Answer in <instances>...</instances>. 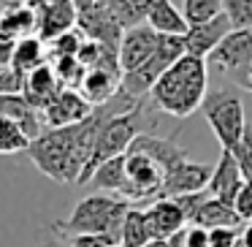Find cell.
<instances>
[{
  "label": "cell",
  "instance_id": "e0dca14e",
  "mask_svg": "<svg viewBox=\"0 0 252 247\" xmlns=\"http://www.w3.org/2000/svg\"><path fill=\"white\" fill-rule=\"evenodd\" d=\"M147 223L155 242V239H171L176 231H182L187 225V217L174 198H155L147 207Z\"/></svg>",
  "mask_w": 252,
  "mask_h": 247
},
{
  "label": "cell",
  "instance_id": "7c38bea8",
  "mask_svg": "<svg viewBox=\"0 0 252 247\" xmlns=\"http://www.w3.org/2000/svg\"><path fill=\"white\" fill-rule=\"evenodd\" d=\"M230 30H233V22H230V17L225 11L220 14V17L203 22V25H192V28L187 30V35H185V52L192 55V57L209 60V55L222 44V38L230 33Z\"/></svg>",
  "mask_w": 252,
  "mask_h": 247
},
{
  "label": "cell",
  "instance_id": "277c9868",
  "mask_svg": "<svg viewBox=\"0 0 252 247\" xmlns=\"http://www.w3.org/2000/svg\"><path fill=\"white\" fill-rule=\"evenodd\" d=\"M149 109H155L152 101L147 104V98H144V101H138V106H133L130 111H120V114H111L109 120H106L103 131H100V136H98V144H95L93 160L87 163L79 185H87L90 176L95 174V169H98L100 163L117 158V155H125L127 149H130V144L136 141L141 133H149V128H152V111Z\"/></svg>",
  "mask_w": 252,
  "mask_h": 247
},
{
  "label": "cell",
  "instance_id": "ba28073f",
  "mask_svg": "<svg viewBox=\"0 0 252 247\" xmlns=\"http://www.w3.org/2000/svg\"><path fill=\"white\" fill-rule=\"evenodd\" d=\"M212 174H214V166L198 163V160H192L185 152L165 171V185H163V196L160 198H174V196H185V193L206 190L209 182H212Z\"/></svg>",
  "mask_w": 252,
  "mask_h": 247
},
{
  "label": "cell",
  "instance_id": "836d02e7",
  "mask_svg": "<svg viewBox=\"0 0 252 247\" xmlns=\"http://www.w3.org/2000/svg\"><path fill=\"white\" fill-rule=\"evenodd\" d=\"M25 93V76L14 68L0 71V95H22Z\"/></svg>",
  "mask_w": 252,
  "mask_h": 247
},
{
  "label": "cell",
  "instance_id": "5bb4252c",
  "mask_svg": "<svg viewBox=\"0 0 252 247\" xmlns=\"http://www.w3.org/2000/svg\"><path fill=\"white\" fill-rule=\"evenodd\" d=\"M76 28L82 30V35L87 41H98V44L111 46V49H120L122 35H125V28H122L111 14H106L100 6H93L90 11L79 14Z\"/></svg>",
  "mask_w": 252,
  "mask_h": 247
},
{
  "label": "cell",
  "instance_id": "484cf974",
  "mask_svg": "<svg viewBox=\"0 0 252 247\" xmlns=\"http://www.w3.org/2000/svg\"><path fill=\"white\" fill-rule=\"evenodd\" d=\"M30 147V136L17 125L11 122L8 117L0 114V155H11V152H28Z\"/></svg>",
  "mask_w": 252,
  "mask_h": 247
},
{
  "label": "cell",
  "instance_id": "8992f818",
  "mask_svg": "<svg viewBox=\"0 0 252 247\" xmlns=\"http://www.w3.org/2000/svg\"><path fill=\"white\" fill-rule=\"evenodd\" d=\"M185 52V35H160L158 52L149 57L144 66H138L136 71L122 73V90H125L130 98H147L152 93V87L158 84V79L179 60Z\"/></svg>",
  "mask_w": 252,
  "mask_h": 247
},
{
  "label": "cell",
  "instance_id": "f546056e",
  "mask_svg": "<svg viewBox=\"0 0 252 247\" xmlns=\"http://www.w3.org/2000/svg\"><path fill=\"white\" fill-rule=\"evenodd\" d=\"M84 44V35L82 30H68V33L57 35L55 41H49V60L52 57H76L79 49H82Z\"/></svg>",
  "mask_w": 252,
  "mask_h": 247
},
{
  "label": "cell",
  "instance_id": "cb8c5ba5",
  "mask_svg": "<svg viewBox=\"0 0 252 247\" xmlns=\"http://www.w3.org/2000/svg\"><path fill=\"white\" fill-rule=\"evenodd\" d=\"M90 185L98 187V190L106 193H114V196L122 198L127 185V171H125V155H117V158L106 160L95 169V174L90 176Z\"/></svg>",
  "mask_w": 252,
  "mask_h": 247
},
{
  "label": "cell",
  "instance_id": "83f0119b",
  "mask_svg": "<svg viewBox=\"0 0 252 247\" xmlns=\"http://www.w3.org/2000/svg\"><path fill=\"white\" fill-rule=\"evenodd\" d=\"M98 6L106 14H111L125 30L136 28V25H144L138 11H136V6H133V0H98Z\"/></svg>",
  "mask_w": 252,
  "mask_h": 247
},
{
  "label": "cell",
  "instance_id": "8fae6325",
  "mask_svg": "<svg viewBox=\"0 0 252 247\" xmlns=\"http://www.w3.org/2000/svg\"><path fill=\"white\" fill-rule=\"evenodd\" d=\"M158 44H160V33H155L147 22L136 25V28H130V30H125L122 44H120V66H122V73L136 71L138 66H144V63H147L149 57L158 52Z\"/></svg>",
  "mask_w": 252,
  "mask_h": 247
},
{
  "label": "cell",
  "instance_id": "d6986e66",
  "mask_svg": "<svg viewBox=\"0 0 252 247\" xmlns=\"http://www.w3.org/2000/svg\"><path fill=\"white\" fill-rule=\"evenodd\" d=\"M0 33L11 35L17 41L28 38V35H38V17L28 0H8L6 11L0 14Z\"/></svg>",
  "mask_w": 252,
  "mask_h": 247
},
{
  "label": "cell",
  "instance_id": "1f68e13d",
  "mask_svg": "<svg viewBox=\"0 0 252 247\" xmlns=\"http://www.w3.org/2000/svg\"><path fill=\"white\" fill-rule=\"evenodd\" d=\"M233 155H236V160H239V169H241V174H244V179L252 182V125H247V131H244V136H241L239 147L233 149Z\"/></svg>",
  "mask_w": 252,
  "mask_h": 247
},
{
  "label": "cell",
  "instance_id": "4fadbf2b",
  "mask_svg": "<svg viewBox=\"0 0 252 247\" xmlns=\"http://www.w3.org/2000/svg\"><path fill=\"white\" fill-rule=\"evenodd\" d=\"M93 111L95 106L79 90L65 87L55 98V104L49 109H44V122L46 128H68V125H76V122H84Z\"/></svg>",
  "mask_w": 252,
  "mask_h": 247
},
{
  "label": "cell",
  "instance_id": "2e32d148",
  "mask_svg": "<svg viewBox=\"0 0 252 247\" xmlns=\"http://www.w3.org/2000/svg\"><path fill=\"white\" fill-rule=\"evenodd\" d=\"M63 90H65V84H63L60 76L55 73L52 63H44V66L35 68L33 73H28V79H25V93L22 95L38 111H44V109H49V106L55 104V98L63 93Z\"/></svg>",
  "mask_w": 252,
  "mask_h": 247
},
{
  "label": "cell",
  "instance_id": "6da1fadb",
  "mask_svg": "<svg viewBox=\"0 0 252 247\" xmlns=\"http://www.w3.org/2000/svg\"><path fill=\"white\" fill-rule=\"evenodd\" d=\"M133 106H138V98H130L125 90H120L117 98H111L109 104L95 106V111L84 122L68 128H46L38 139L30 141V160L49 179L63 182V185H79L87 163L93 160L95 144H98L106 120L111 114H120V111H130Z\"/></svg>",
  "mask_w": 252,
  "mask_h": 247
},
{
  "label": "cell",
  "instance_id": "d4e9b609",
  "mask_svg": "<svg viewBox=\"0 0 252 247\" xmlns=\"http://www.w3.org/2000/svg\"><path fill=\"white\" fill-rule=\"evenodd\" d=\"M149 242H152V234H149V223H147V209L133 204L125 214V223H122L120 247H147Z\"/></svg>",
  "mask_w": 252,
  "mask_h": 247
},
{
  "label": "cell",
  "instance_id": "603a6c76",
  "mask_svg": "<svg viewBox=\"0 0 252 247\" xmlns=\"http://www.w3.org/2000/svg\"><path fill=\"white\" fill-rule=\"evenodd\" d=\"M46 41H41L38 35H28V38L17 41V49H14V63L11 68L19 71L25 79L28 73H33L35 68H41L46 60H49V52H46Z\"/></svg>",
  "mask_w": 252,
  "mask_h": 247
},
{
  "label": "cell",
  "instance_id": "3957f363",
  "mask_svg": "<svg viewBox=\"0 0 252 247\" xmlns=\"http://www.w3.org/2000/svg\"><path fill=\"white\" fill-rule=\"evenodd\" d=\"M133 204L120 196H109V193H93V196L82 198L73 207L68 220H57L52 228L60 231L63 236H87V234H100L111 236L120 242L122 236V223L125 214Z\"/></svg>",
  "mask_w": 252,
  "mask_h": 247
},
{
  "label": "cell",
  "instance_id": "9c48e42d",
  "mask_svg": "<svg viewBox=\"0 0 252 247\" xmlns=\"http://www.w3.org/2000/svg\"><path fill=\"white\" fill-rule=\"evenodd\" d=\"M28 3L38 17V38L46 44L76 28L79 11L71 0H28Z\"/></svg>",
  "mask_w": 252,
  "mask_h": 247
},
{
  "label": "cell",
  "instance_id": "30bf717a",
  "mask_svg": "<svg viewBox=\"0 0 252 247\" xmlns=\"http://www.w3.org/2000/svg\"><path fill=\"white\" fill-rule=\"evenodd\" d=\"M252 63V28H233L222 38V44L209 55V66L220 73L247 71Z\"/></svg>",
  "mask_w": 252,
  "mask_h": 247
},
{
  "label": "cell",
  "instance_id": "7a4b0ae2",
  "mask_svg": "<svg viewBox=\"0 0 252 247\" xmlns=\"http://www.w3.org/2000/svg\"><path fill=\"white\" fill-rule=\"evenodd\" d=\"M206 82H209V60L192 55H182L149 93L155 109L165 111V114L185 120L192 111L201 109L203 98H206Z\"/></svg>",
  "mask_w": 252,
  "mask_h": 247
},
{
  "label": "cell",
  "instance_id": "5b68a950",
  "mask_svg": "<svg viewBox=\"0 0 252 247\" xmlns=\"http://www.w3.org/2000/svg\"><path fill=\"white\" fill-rule=\"evenodd\" d=\"M201 111H203V117H206L212 133L217 136L220 147L233 152V149L239 147L244 131H247L241 98L233 90H214V93H209L206 98H203Z\"/></svg>",
  "mask_w": 252,
  "mask_h": 247
},
{
  "label": "cell",
  "instance_id": "ac0fdd59",
  "mask_svg": "<svg viewBox=\"0 0 252 247\" xmlns=\"http://www.w3.org/2000/svg\"><path fill=\"white\" fill-rule=\"evenodd\" d=\"M0 114L8 117L11 122H17V125L30 136V141L38 139L41 133L46 131L44 111L35 109L25 95H0Z\"/></svg>",
  "mask_w": 252,
  "mask_h": 247
},
{
  "label": "cell",
  "instance_id": "52a82bcc",
  "mask_svg": "<svg viewBox=\"0 0 252 247\" xmlns=\"http://www.w3.org/2000/svg\"><path fill=\"white\" fill-rule=\"evenodd\" d=\"M125 171H127V185L122 198L130 204L138 201H155L163 196L165 185V166L155 160L152 155L138 152V149H127L125 152Z\"/></svg>",
  "mask_w": 252,
  "mask_h": 247
},
{
  "label": "cell",
  "instance_id": "e575fe53",
  "mask_svg": "<svg viewBox=\"0 0 252 247\" xmlns=\"http://www.w3.org/2000/svg\"><path fill=\"white\" fill-rule=\"evenodd\" d=\"M241 228H214L209 231V247H239Z\"/></svg>",
  "mask_w": 252,
  "mask_h": 247
},
{
  "label": "cell",
  "instance_id": "d590c367",
  "mask_svg": "<svg viewBox=\"0 0 252 247\" xmlns=\"http://www.w3.org/2000/svg\"><path fill=\"white\" fill-rule=\"evenodd\" d=\"M14 49H17V38H11V35H6V33H0V71L11 68Z\"/></svg>",
  "mask_w": 252,
  "mask_h": 247
},
{
  "label": "cell",
  "instance_id": "f1b7e54d",
  "mask_svg": "<svg viewBox=\"0 0 252 247\" xmlns=\"http://www.w3.org/2000/svg\"><path fill=\"white\" fill-rule=\"evenodd\" d=\"M52 68H55V73L60 76V82L65 84V87H73V90L82 84L84 73H87V68L82 66L79 57H52Z\"/></svg>",
  "mask_w": 252,
  "mask_h": 247
},
{
  "label": "cell",
  "instance_id": "ffe728a7",
  "mask_svg": "<svg viewBox=\"0 0 252 247\" xmlns=\"http://www.w3.org/2000/svg\"><path fill=\"white\" fill-rule=\"evenodd\" d=\"M122 90V76L111 71H103V68H90L84 73L82 84H79V93L90 101L93 106H103L109 104L111 98H117V93Z\"/></svg>",
  "mask_w": 252,
  "mask_h": 247
},
{
  "label": "cell",
  "instance_id": "ab89813d",
  "mask_svg": "<svg viewBox=\"0 0 252 247\" xmlns=\"http://www.w3.org/2000/svg\"><path fill=\"white\" fill-rule=\"evenodd\" d=\"M6 6H8V0H0V14L6 11Z\"/></svg>",
  "mask_w": 252,
  "mask_h": 247
},
{
  "label": "cell",
  "instance_id": "44dd1931",
  "mask_svg": "<svg viewBox=\"0 0 252 247\" xmlns=\"http://www.w3.org/2000/svg\"><path fill=\"white\" fill-rule=\"evenodd\" d=\"M190 225H201L206 231H214V228H239L241 225V217L236 214V209L230 204L220 201V198L209 196L203 201V207L198 209V214L192 217Z\"/></svg>",
  "mask_w": 252,
  "mask_h": 247
},
{
  "label": "cell",
  "instance_id": "8d00e7d4",
  "mask_svg": "<svg viewBox=\"0 0 252 247\" xmlns=\"http://www.w3.org/2000/svg\"><path fill=\"white\" fill-rule=\"evenodd\" d=\"M73 6H76V11L82 14V11H90L93 6H98V0H71Z\"/></svg>",
  "mask_w": 252,
  "mask_h": 247
},
{
  "label": "cell",
  "instance_id": "74e56055",
  "mask_svg": "<svg viewBox=\"0 0 252 247\" xmlns=\"http://www.w3.org/2000/svg\"><path fill=\"white\" fill-rule=\"evenodd\" d=\"M241 245L252 247V223H244V228H241Z\"/></svg>",
  "mask_w": 252,
  "mask_h": 247
},
{
  "label": "cell",
  "instance_id": "4dcf8cb0",
  "mask_svg": "<svg viewBox=\"0 0 252 247\" xmlns=\"http://www.w3.org/2000/svg\"><path fill=\"white\" fill-rule=\"evenodd\" d=\"M233 28H252V0H222Z\"/></svg>",
  "mask_w": 252,
  "mask_h": 247
},
{
  "label": "cell",
  "instance_id": "7402d4cb",
  "mask_svg": "<svg viewBox=\"0 0 252 247\" xmlns=\"http://www.w3.org/2000/svg\"><path fill=\"white\" fill-rule=\"evenodd\" d=\"M147 25L160 35H187V30H190L185 14H179V8L171 0H158V6L147 17Z\"/></svg>",
  "mask_w": 252,
  "mask_h": 247
},
{
  "label": "cell",
  "instance_id": "d6a6232c",
  "mask_svg": "<svg viewBox=\"0 0 252 247\" xmlns=\"http://www.w3.org/2000/svg\"><path fill=\"white\" fill-rule=\"evenodd\" d=\"M212 196L209 190H198V193H185V196H174V201L179 204V209L185 212L187 223H192V217L198 214V209L203 207V201Z\"/></svg>",
  "mask_w": 252,
  "mask_h": 247
},
{
  "label": "cell",
  "instance_id": "4316f807",
  "mask_svg": "<svg viewBox=\"0 0 252 247\" xmlns=\"http://www.w3.org/2000/svg\"><path fill=\"white\" fill-rule=\"evenodd\" d=\"M225 8H222V0H185V8H182V14H185L187 25H203L209 22V19L220 17Z\"/></svg>",
  "mask_w": 252,
  "mask_h": 247
},
{
  "label": "cell",
  "instance_id": "f35d334b",
  "mask_svg": "<svg viewBox=\"0 0 252 247\" xmlns=\"http://www.w3.org/2000/svg\"><path fill=\"white\" fill-rule=\"evenodd\" d=\"M241 84H244V87L252 93V63L247 66V71H244V79H241Z\"/></svg>",
  "mask_w": 252,
  "mask_h": 247
},
{
  "label": "cell",
  "instance_id": "9a60e30c",
  "mask_svg": "<svg viewBox=\"0 0 252 247\" xmlns=\"http://www.w3.org/2000/svg\"><path fill=\"white\" fill-rule=\"evenodd\" d=\"M244 182L247 179H244V174H241V169H239L236 155L230 152V149H222L217 166H214L212 182H209L206 190L212 193L214 198H220V201H225V204L233 207V201H236V196H239V190H241Z\"/></svg>",
  "mask_w": 252,
  "mask_h": 247
}]
</instances>
